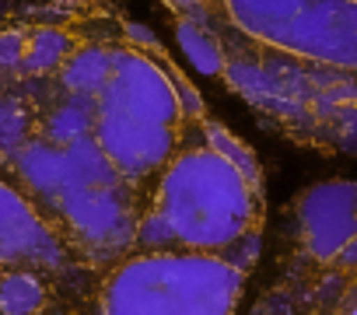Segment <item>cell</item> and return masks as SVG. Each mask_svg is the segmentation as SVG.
Returning a JSON list of instances; mask_svg holds the SVG:
<instances>
[{"label":"cell","instance_id":"7a4b0ae2","mask_svg":"<svg viewBox=\"0 0 357 315\" xmlns=\"http://www.w3.org/2000/svg\"><path fill=\"white\" fill-rule=\"evenodd\" d=\"M245 273L211 252L123 259L102 287V315H235Z\"/></svg>","mask_w":357,"mask_h":315},{"label":"cell","instance_id":"6da1fadb","mask_svg":"<svg viewBox=\"0 0 357 315\" xmlns=\"http://www.w3.org/2000/svg\"><path fill=\"white\" fill-rule=\"evenodd\" d=\"M158 179L154 207L186 252L225 256L259 221V190L207 147V137L197 147H178Z\"/></svg>","mask_w":357,"mask_h":315},{"label":"cell","instance_id":"5b68a950","mask_svg":"<svg viewBox=\"0 0 357 315\" xmlns=\"http://www.w3.org/2000/svg\"><path fill=\"white\" fill-rule=\"evenodd\" d=\"M95 144L105 151V158L119 169V176L126 183L147 179V176H161L165 165L178 151V130H165L154 126L147 119L105 109L95 102V130H91Z\"/></svg>","mask_w":357,"mask_h":315},{"label":"cell","instance_id":"277c9868","mask_svg":"<svg viewBox=\"0 0 357 315\" xmlns=\"http://www.w3.org/2000/svg\"><path fill=\"white\" fill-rule=\"evenodd\" d=\"M95 102L165 130H178L183 123V105H178L175 88L161 70L154 49H112V77Z\"/></svg>","mask_w":357,"mask_h":315},{"label":"cell","instance_id":"3957f363","mask_svg":"<svg viewBox=\"0 0 357 315\" xmlns=\"http://www.w3.org/2000/svg\"><path fill=\"white\" fill-rule=\"evenodd\" d=\"M137 221H140V214L133 207L130 186L63 193L50 214V224L63 235V242L74 249V256L91 259V263L116 259V256L130 252Z\"/></svg>","mask_w":357,"mask_h":315},{"label":"cell","instance_id":"8fae6325","mask_svg":"<svg viewBox=\"0 0 357 315\" xmlns=\"http://www.w3.org/2000/svg\"><path fill=\"white\" fill-rule=\"evenodd\" d=\"M53 305V284L36 270L0 273V315H46Z\"/></svg>","mask_w":357,"mask_h":315},{"label":"cell","instance_id":"9c48e42d","mask_svg":"<svg viewBox=\"0 0 357 315\" xmlns=\"http://www.w3.org/2000/svg\"><path fill=\"white\" fill-rule=\"evenodd\" d=\"M53 77L63 91L70 95H81V98H98L112 77V49L109 46H98V43H81L70 49V56L60 63L56 74H46Z\"/></svg>","mask_w":357,"mask_h":315},{"label":"cell","instance_id":"7c38bea8","mask_svg":"<svg viewBox=\"0 0 357 315\" xmlns=\"http://www.w3.org/2000/svg\"><path fill=\"white\" fill-rule=\"evenodd\" d=\"M175 39L183 46V53L190 56V63L200 70V74H225L228 70V60H225V46L218 43L214 32H207L204 25L197 22H178L175 25Z\"/></svg>","mask_w":357,"mask_h":315},{"label":"cell","instance_id":"e0dca14e","mask_svg":"<svg viewBox=\"0 0 357 315\" xmlns=\"http://www.w3.org/2000/svg\"><path fill=\"white\" fill-rule=\"evenodd\" d=\"M336 263H340V266H343V270H350V266H357V238H354V242H347V245H343V252H340V256H336Z\"/></svg>","mask_w":357,"mask_h":315},{"label":"cell","instance_id":"ac0fdd59","mask_svg":"<svg viewBox=\"0 0 357 315\" xmlns=\"http://www.w3.org/2000/svg\"><path fill=\"white\" fill-rule=\"evenodd\" d=\"M168 4H172V8H186V11H193L200 0H168Z\"/></svg>","mask_w":357,"mask_h":315},{"label":"cell","instance_id":"2e32d148","mask_svg":"<svg viewBox=\"0 0 357 315\" xmlns=\"http://www.w3.org/2000/svg\"><path fill=\"white\" fill-rule=\"evenodd\" d=\"M256 256H259V235H256V231L242 235V238H238V242H235V245L225 252V259H228V263H231L238 273H245V270L256 263Z\"/></svg>","mask_w":357,"mask_h":315},{"label":"cell","instance_id":"ba28073f","mask_svg":"<svg viewBox=\"0 0 357 315\" xmlns=\"http://www.w3.org/2000/svg\"><path fill=\"white\" fill-rule=\"evenodd\" d=\"M60 158H63V190H60V197L63 193H81V190H123V186H130L119 176V169L105 158V151L95 144V137H84V140L63 147Z\"/></svg>","mask_w":357,"mask_h":315},{"label":"cell","instance_id":"9a60e30c","mask_svg":"<svg viewBox=\"0 0 357 315\" xmlns=\"http://www.w3.org/2000/svg\"><path fill=\"white\" fill-rule=\"evenodd\" d=\"M329 137L343 154H357V105H343L329 112Z\"/></svg>","mask_w":357,"mask_h":315},{"label":"cell","instance_id":"8992f818","mask_svg":"<svg viewBox=\"0 0 357 315\" xmlns=\"http://www.w3.org/2000/svg\"><path fill=\"white\" fill-rule=\"evenodd\" d=\"M294 217L305 249L322 263L336 259L343 245L357 238V183L333 179L308 186L298 197Z\"/></svg>","mask_w":357,"mask_h":315},{"label":"cell","instance_id":"5bb4252c","mask_svg":"<svg viewBox=\"0 0 357 315\" xmlns=\"http://www.w3.org/2000/svg\"><path fill=\"white\" fill-rule=\"evenodd\" d=\"M133 249L137 256H151V252H175L178 238L172 231V224L165 221V214L158 207H151L147 214H140L137 221V235H133Z\"/></svg>","mask_w":357,"mask_h":315},{"label":"cell","instance_id":"d6986e66","mask_svg":"<svg viewBox=\"0 0 357 315\" xmlns=\"http://www.w3.org/2000/svg\"><path fill=\"white\" fill-rule=\"evenodd\" d=\"M350 315H357V308H354V312H350Z\"/></svg>","mask_w":357,"mask_h":315},{"label":"cell","instance_id":"30bf717a","mask_svg":"<svg viewBox=\"0 0 357 315\" xmlns=\"http://www.w3.org/2000/svg\"><path fill=\"white\" fill-rule=\"evenodd\" d=\"M312 0H225L228 15L256 39L280 43V36L294 25V18Z\"/></svg>","mask_w":357,"mask_h":315},{"label":"cell","instance_id":"52a82bcc","mask_svg":"<svg viewBox=\"0 0 357 315\" xmlns=\"http://www.w3.org/2000/svg\"><path fill=\"white\" fill-rule=\"evenodd\" d=\"M280 46L333 67H357V0H312Z\"/></svg>","mask_w":357,"mask_h":315},{"label":"cell","instance_id":"4fadbf2b","mask_svg":"<svg viewBox=\"0 0 357 315\" xmlns=\"http://www.w3.org/2000/svg\"><path fill=\"white\" fill-rule=\"evenodd\" d=\"M204 137H207V147L211 151H218L225 162L231 165V169H238L256 190L263 186V169H259V158L252 154V147L249 144H242L231 130H225L221 123H211V119H204Z\"/></svg>","mask_w":357,"mask_h":315}]
</instances>
